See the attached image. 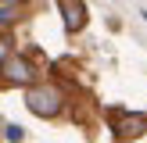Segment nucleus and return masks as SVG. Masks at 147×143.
Here are the masks:
<instances>
[{
    "label": "nucleus",
    "instance_id": "1",
    "mask_svg": "<svg viewBox=\"0 0 147 143\" xmlns=\"http://www.w3.org/2000/svg\"><path fill=\"white\" fill-rule=\"evenodd\" d=\"M25 104H29V111L40 114V118H54V114L61 111V93H57L54 86H32L29 97H25Z\"/></svg>",
    "mask_w": 147,
    "mask_h": 143
},
{
    "label": "nucleus",
    "instance_id": "2",
    "mask_svg": "<svg viewBox=\"0 0 147 143\" xmlns=\"http://www.w3.org/2000/svg\"><path fill=\"white\" fill-rule=\"evenodd\" d=\"M4 75L11 79V82H22V86L32 82V68H29L25 57H7V61H4Z\"/></svg>",
    "mask_w": 147,
    "mask_h": 143
},
{
    "label": "nucleus",
    "instance_id": "3",
    "mask_svg": "<svg viewBox=\"0 0 147 143\" xmlns=\"http://www.w3.org/2000/svg\"><path fill=\"white\" fill-rule=\"evenodd\" d=\"M61 11H65V29H83L86 25V7L83 0H61Z\"/></svg>",
    "mask_w": 147,
    "mask_h": 143
},
{
    "label": "nucleus",
    "instance_id": "4",
    "mask_svg": "<svg viewBox=\"0 0 147 143\" xmlns=\"http://www.w3.org/2000/svg\"><path fill=\"white\" fill-rule=\"evenodd\" d=\"M140 132H144V118L140 114H126V118H119V125H115V136H119V140H136Z\"/></svg>",
    "mask_w": 147,
    "mask_h": 143
},
{
    "label": "nucleus",
    "instance_id": "5",
    "mask_svg": "<svg viewBox=\"0 0 147 143\" xmlns=\"http://www.w3.org/2000/svg\"><path fill=\"white\" fill-rule=\"evenodd\" d=\"M7 140H11V143H22V140H25L22 125H7Z\"/></svg>",
    "mask_w": 147,
    "mask_h": 143
},
{
    "label": "nucleus",
    "instance_id": "6",
    "mask_svg": "<svg viewBox=\"0 0 147 143\" xmlns=\"http://www.w3.org/2000/svg\"><path fill=\"white\" fill-rule=\"evenodd\" d=\"M11 18H14V11H11V7H4V11H0V25H7Z\"/></svg>",
    "mask_w": 147,
    "mask_h": 143
},
{
    "label": "nucleus",
    "instance_id": "7",
    "mask_svg": "<svg viewBox=\"0 0 147 143\" xmlns=\"http://www.w3.org/2000/svg\"><path fill=\"white\" fill-rule=\"evenodd\" d=\"M7 57V39H0V61Z\"/></svg>",
    "mask_w": 147,
    "mask_h": 143
},
{
    "label": "nucleus",
    "instance_id": "8",
    "mask_svg": "<svg viewBox=\"0 0 147 143\" xmlns=\"http://www.w3.org/2000/svg\"><path fill=\"white\" fill-rule=\"evenodd\" d=\"M4 4H14V0H4Z\"/></svg>",
    "mask_w": 147,
    "mask_h": 143
}]
</instances>
